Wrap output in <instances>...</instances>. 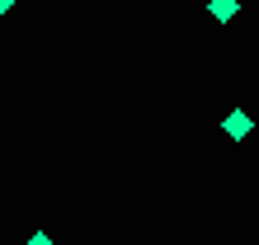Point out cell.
Masks as SVG:
<instances>
[{
	"mask_svg": "<svg viewBox=\"0 0 259 245\" xmlns=\"http://www.w3.org/2000/svg\"><path fill=\"white\" fill-rule=\"evenodd\" d=\"M222 128H226V132H231V137H250V113H245V109H236L231 118H226V123H222Z\"/></svg>",
	"mask_w": 259,
	"mask_h": 245,
	"instance_id": "1",
	"label": "cell"
},
{
	"mask_svg": "<svg viewBox=\"0 0 259 245\" xmlns=\"http://www.w3.org/2000/svg\"><path fill=\"white\" fill-rule=\"evenodd\" d=\"M5 10H14V0H0V14H5Z\"/></svg>",
	"mask_w": 259,
	"mask_h": 245,
	"instance_id": "4",
	"label": "cell"
},
{
	"mask_svg": "<svg viewBox=\"0 0 259 245\" xmlns=\"http://www.w3.org/2000/svg\"><path fill=\"white\" fill-rule=\"evenodd\" d=\"M24 245H57V240H52V236H48V231H33V236H28V240H24Z\"/></svg>",
	"mask_w": 259,
	"mask_h": 245,
	"instance_id": "3",
	"label": "cell"
},
{
	"mask_svg": "<svg viewBox=\"0 0 259 245\" xmlns=\"http://www.w3.org/2000/svg\"><path fill=\"white\" fill-rule=\"evenodd\" d=\"M207 10H212V19L226 24V19H236V14H240V0H212Z\"/></svg>",
	"mask_w": 259,
	"mask_h": 245,
	"instance_id": "2",
	"label": "cell"
}]
</instances>
